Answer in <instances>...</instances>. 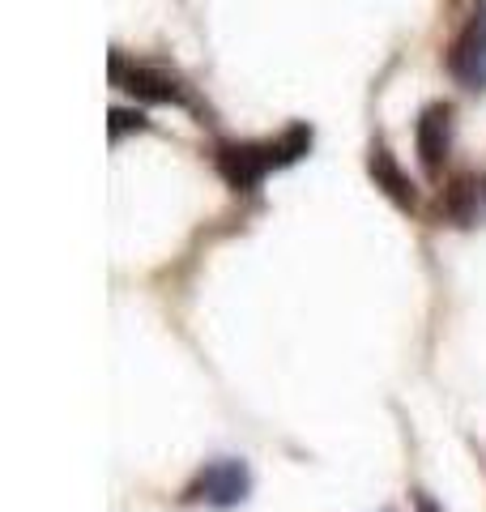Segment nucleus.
<instances>
[{
    "label": "nucleus",
    "mask_w": 486,
    "mask_h": 512,
    "mask_svg": "<svg viewBox=\"0 0 486 512\" xmlns=\"http://www.w3.org/2000/svg\"><path fill=\"white\" fill-rule=\"evenodd\" d=\"M452 137H457V107L448 99H435L418 111L414 120V154H418V167L431 184L444 180V167L452 158Z\"/></svg>",
    "instance_id": "obj_4"
},
{
    "label": "nucleus",
    "mask_w": 486,
    "mask_h": 512,
    "mask_svg": "<svg viewBox=\"0 0 486 512\" xmlns=\"http://www.w3.org/2000/svg\"><path fill=\"white\" fill-rule=\"evenodd\" d=\"M367 175L376 180V188L397 205V210H405V214L418 210V184L410 180V171L397 163V154L388 150L384 141H376V146L367 150Z\"/></svg>",
    "instance_id": "obj_7"
},
{
    "label": "nucleus",
    "mask_w": 486,
    "mask_h": 512,
    "mask_svg": "<svg viewBox=\"0 0 486 512\" xmlns=\"http://www.w3.org/2000/svg\"><path fill=\"white\" fill-rule=\"evenodd\" d=\"M145 128H150V120H145V111H137V107H111L107 111V141L111 146H120L128 133H145Z\"/></svg>",
    "instance_id": "obj_8"
},
{
    "label": "nucleus",
    "mask_w": 486,
    "mask_h": 512,
    "mask_svg": "<svg viewBox=\"0 0 486 512\" xmlns=\"http://www.w3.org/2000/svg\"><path fill=\"white\" fill-rule=\"evenodd\" d=\"M252 487H256V478H252V466L243 457H209L184 483L180 504H205V508L231 512V508L252 500Z\"/></svg>",
    "instance_id": "obj_3"
},
{
    "label": "nucleus",
    "mask_w": 486,
    "mask_h": 512,
    "mask_svg": "<svg viewBox=\"0 0 486 512\" xmlns=\"http://www.w3.org/2000/svg\"><path fill=\"white\" fill-rule=\"evenodd\" d=\"M444 69L465 90H486V0L461 22V30L444 47Z\"/></svg>",
    "instance_id": "obj_5"
},
{
    "label": "nucleus",
    "mask_w": 486,
    "mask_h": 512,
    "mask_svg": "<svg viewBox=\"0 0 486 512\" xmlns=\"http://www.w3.org/2000/svg\"><path fill=\"white\" fill-rule=\"evenodd\" d=\"M410 500H414V512H444V504L431 500V491H423V487H414Z\"/></svg>",
    "instance_id": "obj_9"
},
{
    "label": "nucleus",
    "mask_w": 486,
    "mask_h": 512,
    "mask_svg": "<svg viewBox=\"0 0 486 512\" xmlns=\"http://www.w3.org/2000/svg\"><path fill=\"white\" fill-rule=\"evenodd\" d=\"M107 77L111 86L133 94L137 103H150V107H188V111H201L197 99L184 77H175L171 69L162 64H145V60H128L120 47H111V60H107Z\"/></svg>",
    "instance_id": "obj_2"
},
{
    "label": "nucleus",
    "mask_w": 486,
    "mask_h": 512,
    "mask_svg": "<svg viewBox=\"0 0 486 512\" xmlns=\"http://www.w3.org/2000/svg\"><path fill=\"white\" fill-rule=\"evenodd\" d=\"M435 214L452 227H478L486 218V171L465 167L457 175H448L440 188V201H435Z\"/></svg>",
    "instance_id": "obj_6"
},
{
    "label": "nucleus",
    "mask_w": 486,
    "mask_h": 512,
    "mask_svg": "<svg viewBox=\"0 0 486 512\" xmlns=\"http://www.w3.org/2000/svg\"><path fill=\"white\" fill-rule=\"evenodd\" d=\"M316 128L307 120L286 124L278 137H261V141H218L214 146V167L226 180V188L235 192H252L265 184V175L295 167L299 158L312 154Z\"/></svg>",
    "instance_id": "obj_1"
}]
</instances>
